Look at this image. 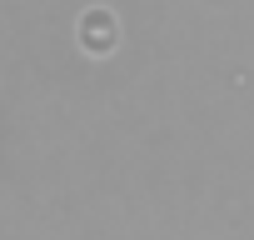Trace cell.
Masks as SVG:
<instances>
[{"label":"cell","mask_w":254,"mask_h":240,"mask_svg":"<svg viewBox=\"0 0 254 240\" xmlns=\"http://www.w3.org/2000/svg\"><path fill=\"white\" fill-rule=\"evenodd\" d=\"M75 40H80V50L95 55V60L115 55V50H120V15H115L110 5H90V10H80V20H75Z\"/></svg>","instance_id":"6da1fadb"}]
</instances>
